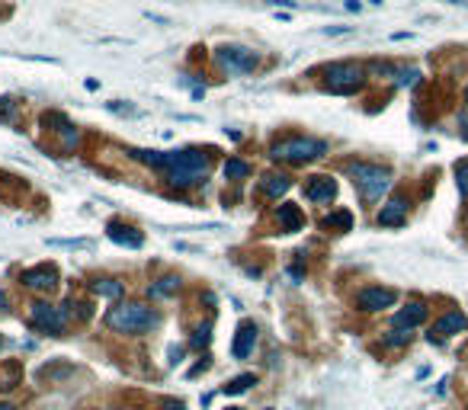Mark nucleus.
<instances>
[{
  "label": "nucleus",
  "mask_w": 468,
  "mask_h": 410,
  "mask_svg": "<svg viewBox=\"0 0 468 410\" xmlns=\"http://www.w3.org/2000/svg\"><path fill=\"white\" fill-rule=\"evenodd\" d=\"M135 160L148 164L154 170H164L167 183L177 186V190H186V186H196L209 176L212 160L202 151H129Z\"/></svg>",
  "instance_id": "nucleus-1"
},
{
  "label": "nucleus",
  "mask_w": 468,
  "mask_h": 410,
  "mask_svg": "<svg viewBox=\"0 0 468 410\" xmlns=\"http://www.w3.org/2000/svg\"><path fill=\"white\" fill-rule=\"evenodd\" d=\"M160 324V318L142 302H122L106 314V327L116 334H148Z\"/></svg>",
  "instance_id": "nucleus-2"
},
{
  "label": "nucleus",
  "mask_w": 468,
  "mask_h": 410,
  "mask_svg": "<svg viewBox=\"0 0 468 410\" xmlns=\"http://www.w3.org/2000/svg\"><path fill=\"white\" fill-rule=\"evenodd\" d=\"M347 174L353 176V183L359 186L366 202H376L392 186V170L378 167V164H347Z\"/></svg>",
  "instance_id": "nucleus-3"
},
{
  "label": "nucleus",
  "mask_w": 468,
  "mask_h": 410,
  "mask_svg": "<svg viewBox=\"0 0 468 410\" xmlns=\"http://www.w3.org/2000/svg\"><path fill=\"white\" fill-rule=\"evenodd\" d=\"M273 157L276 160H289V164H305V160L324 157L327 154V141H317V138H282L273 145Z\"/></svg>",
  "instance_id": "nucleus-4"
},
{
  "label": "nucleus",
  "mask_w": 468,
  "mask_h": 410,
  "mask_svg": "<svg viewBox=\"0 0 468 410\" xmlns=\"http://www.w3.org/2000/svg\"><path fill=\"white\" fill-rule=\"evenodd\" d=\"M324 77L331 93H356L366 80V68L353 64V61H337V64H327Z\"/></svg>",
  "instance_id": "nucleus-5"
},
{
  "label": "nucleus",
  "mask_w": 468,
  "mask_h": 410,
  "mask_svg": "<svg viewBox=\"0 0 468 410\" xmlns=\"http://www.w3.org/2000/svg\"><path fill=\"white\" fill-rule=\"evenodd\" d=\"M215 61H219V68L228 71V74H250L260 64V55L244 45H221L215 52Z\"/></svg>",
  "instance_id": "nucleus-6"
},
{
  "label": "nucleus",
  "mask_w": 468,
  "mask_h": 410,
  "mask_svg": "<svg viewBox=\"0 0 468 410\" xmlns=\"http://www.w3.org/2000/svg\"><path fill=\"white\" fill-rule=\"evenodd\" d=\"M29 320H32V327L46 330V334H55V337L64 334V311H61V308H55V304L36 302L29 308Z\"/></svg>",
  "instance_id": "nucleus-7"
},
{
  "label": "nucleus",
  "mask_w": 468,
  "mask_h": 410,
  "mask_svg": "<svg viewBox=\"0 0 468 410\" xmlns=\"http://www.w3.org/2000/svg\"><path fill=\"white\" fill-rule=\"evenodd\" d=\"M20 282H23L26 289H36V292H52L55 285H58V269L48 263L42 266H32V269H26L23 276H20Z\"/></svg>",
  "instance_id": "nucleus-8"
},
{
  "label": "nucleus",
  "mask_w": 468,
  "mask_h": 410,
  "mask_svg": "<svg viewBox=\"0 0 468 410\" xmlns=\"http://www.w3.org/2000/svg\"><path fill=\"white\" fill-rule=\"evenodd\" d=\"M398 302V292L394 289H363L356 295V304L363 311H382V308H392Z\"/></svg>",
  "instance_id": "nucleus-9"
},
{
  "label": "nucleus",
  "mask_w": 468,
  "mask_h": 410,
  "mask_svg": "<svg viewBox=\"0 0 468 410\" xmlns=\"http://www.w3.org/2000/svg\"><path fill=\"white\" fill-rule=\"evenodd\" d=\"M468 330V318L462 311H449L433 324L430 330V340H443V337H453V334H465Z\"/></svg>",
  "instance_id": "nucleus-10"
},
{
  "label": "nucleus",
  "mask_w": 468,
  "mask_h": 410,
  "mask_svg": "<svg viewBox=\"0 0 468 410\" xmlns=\"http://www.w3.org/2000/svg\"><path fill=\"white\" fill-rule=\"evenodd\" d=\"M106 234H109V241L122 243V247H129V250H138L144 243V234L135 228H129V225H122V221H109L106 225Z\"/></svg>",
  "instance_id": "nucleus-11"
},
{
  "label": "nucleus",
  "mask_w": 468,
  "mask_h": 410,
  "mask_svg": "<svg viewBox=\"0 0 468 410\" xmlns=\"http://www.w3.org/2000/svg\"><path fill=\"white\" fill-rule=\"evenodd\" d=\"M305 196H308L311 202H331V199L337 196V183H333L331 176H311L308 186H305Z\"/></svg>",
  "instance_id": "nucleus-12"
},
{
  "label": "nucleus",
  "mask_w": 468,
  "mask_h": 410,
  "mask_svg": "<svg viewBox=\"0 0 468 410\" xmlns=\"http://www.w3.org/2000/svg\"><path fill=\"white\" fill-rule=\"evenodd\" d=\"M254 346H257V327L254 324H241L238 327V337H234V359H247L250 353H254Z\"/></svg>",
  "instance_id": "nucleus-13"
},
{
  "label": "nucleus",
  "mask_w": 468,
  "mask_h": 410,
  "mask_svg": "<svg viewBox=\"0 0 468 410\" xmlns=\"http://www.w3.org/2000/svg\"><path fill=\"white\" fill-rule=\"evenodd\" d=\"M423 320H427V304L423 302H411L408 308H401V311L394 314V327H404V330L420 327Z\"/></svg>",
  "instance_id": "nucleus-14"
},
{
  "label": "nucleus",
  "mask_w": 468,
  "mask_h": 410,
  "mask_svg": "<svg viewBox=\"0 0 468 410\" xmlns=\"http://www.w3.org/2000/svg\"><path fill=\"white\" fill-rule=\"evenodd\" d=\"M289 186H292V176L289 174H266L263 180H260V192H263L266 199H280L282 192H289Z\"/></svg>",
  "instance_id": "nucleus-15"
},
{
  "label": "nucleus",
  "mask_w": 468,
  "mask_h": 410,
  "mask_svg": "<svg viewBox=\"0 0 468 410\" xmlns=\"http://www.w3.org/2000/svg\"><path fill=\"white\" fill-rule=\"evenodd\" d=\"M408 215V199L394 196L388 205H382V212H378V225H401Z\"/></svg>",
  "instance_id": "nucleus-16"
},
{
  "label": "nucleus",
  "mask_w": 468,
  "mask_h": 410,
  "mask_svg": "<svg viewBox=\"0 0 468 410\" xmlns=\"http://www.w3.org/2000/svg\"><path fill=\"white\" fill-rule=\"evenodd\" d=\"M276 221H280V228L282 231H302L305 218L302 212H298V205H280V212H276Z\"/></svg>",
  "instance_id": "nucleus-17"
},
{
  "label": "nucleus",
  "mask_w": 468,
  "mask_h": 410,
  "mask_svg": "<svg viewBox=\"0 0 468 410\" xmlns=\"http://www.w3.org/2000/svg\"><path fill=\"white\" fill-rule=\"evenodd\" d=\"M250 385H257V375L254 372H244V375H238V379H231L225 385V395H244Z\"/></svg>",
  "instance_id": "nucleus-18"
},
{
  "label": "nucleus",
  "mask_w": 468,
  "mask_h": 410,
  "mask_svg": "<svg viewBox=\"0 0 468 410\" xmlns=\"http://www.w3.org/2000/svg\"><path fill=\"white\" fill-rule=\"evenodd\" d=\"M324 228L350 231V228H353V215H350L347 208H340V212H333V215H327V218H324Z\"/></svg>",
  "instance_id": "nucleus-19"
},
{
  "label": "nucleus",
  "mask_w": 468,
  "mask_h": 410,
  "mask_svg": "<svg viewBox=\"0 0 468 410\" xmlns=\"http://www.w3.org/2000/svg\"><path fill=\"white\" fill-rule=\"evenodd\" d=\"M93 292H97V295H103V298H119L122 295V282H116V279H97V282H93Z\"/></svg>",
  "instance_id": "nucleus-20"
},
{
  "label": "nucleus",
  "mask_w": 468,
  "mask_h": 410,
  "mask_svg": "<svg viewBox=\"0 0 468 410\" xmlns=\"http://www.w3.org/2000/svg\"><path fill=\"white\" fill-rule=\"evenodd\" d=\"M225 176L228 180H244V176H250V164H244V160H228L225 164Z\"/></svg>",
  "instance_id": "nucleus-21"
},
{
  "label": "nucleus",
  "mask_w": 468,
  "mask_h": 410,
  "mask_svg": "<svg viewBox=\"0 0 468 410\" xmlns=\"http://www.w3.org/2000/svg\"><path fill=\"white\" fill-rule=\"evenodd\" d=\"M177 285H180V279H177V276H164V279H158V285H151V298L170 295V292H177Z\"/></svg>",
  "instance_id": "nucleus-22"
},
{
  "label": "nucleus",
  "mask_w": 468,
  "mask_h": 410,
  "mask_svg": "<svg viewBox=\"0 0 468 410\" xmlns=\"http://www.w3.org/2000/svg\"><path fill=\"white\" fill-rule=\"evenodd\" d=\"M455 183H459V192L468 199V157L455 164Z\"/></svg>",
  "instance_id": "nucleus-23"
},
{
  "label": "nucleus",
  "mask_w": 468,
  "mask_h": 410,
  "mask_svg": "<svg viewBox=\"0 0 468 410\" xmlns=\"http://www.w3.org/2000/svg\"><path fill=\"white\" fill-rule=\"evenodd\" d=\"M404 343H411V330H404V327H398L392 337H385V346H404Z\"/></svg>",
  "instance_id": "nucleus-24"
},
{
  "label": "nucleus",
  "mask_w": 468,
  "mask_h": 410,
  "mask_svg": "<svg viewBox=\"0 0 468 410\" xmlns=\"http://www.w3.org/2000/svg\"><path fill=\"white\" fill-rule=\"evenodd\" d=\"M46 125H55V132H64V129H71L68 115H61V113H48V115H46Z\"/></svg>",
  "instance_id": "nucleus-25"
},
{
  "label": "nucleus",
  "mask_w": 468,
  "mask_h": 410,
  "mask_svg": "<svg viewBox=\"0 0 468 410\" xmlns=\"http://www.w3.org/2000/svg\"><path fill=\"white\" fill-rule=\"evenodd\" d=\"M52 247H77V250H90L93 241H48Z\"/></svg>",
  "instance_id": "nucleus-26"
},
{
  "label": "nucleus",
  "mask_w": 468,
  "mask_h": 410,
  "mask_svg": "<svg viewBox=\"0 0 468 410\" xmlns=\"http://www.w3.org/2000/svg\"><path fill=\"white\" fill-rule=\"evenodd\" d=\"M10 115H13V99L4 97V99H0V122H7Z\"/></svg>",
  "instance_id": "nucleus-27"
},
{
  "label": "nucleus",
  "mask_w": 468,
  "mask_h": 410,
  "mask_svg": "<svg viewBox=\"0 0 468 410\" xmlns=\"http://www.w3.org/2000/svg\"><path fill=\"white\" fill-rule=\"evenodd\" d=\"M417 77H420V71H414V68H411V71H401V80H398V84H401V87H411V84H417Z\"/></svg>",
  "instance_id": "nucleus-28"
},
{
  "label": "nucleus",
  "mask_w": 468,
  "mask_h": 410,
  "mask_svg": "<svg viewBox=\"0 0 468 410\" xmlns=\"http://www.w3.org/2000/svg\"><path fill=\"white\" fill-rule=\"evenodd\" d=\"M205 343H209V324L202 330H196V337H193V346H205Z\"/></svg>",
  "instance_id": "nucleus-29"
},
{
  "label": "nucleus",
  "mask_w": 468,
  "mask_h": 410,
  "mask_svg": "<svg viewBox=\"0 0 468 410\" xmlns=\"http://www.w3.org/2000/svg\"><path fill=\"white\" fill-rule=\"evenodd\" d=\"M327 32V36H340V32H350L347 29V26H331V29H324Z\"/></svg>",
  "instance_id": "nucleus-30"
},
{
  "label": "nucleus",
  "mask_w": 468,
  "mask_h": 410,
  "mask_svg": "<svg viewBox=\"0 0 468 410\" xmlns=\"http://www.w3.org/2000/svg\"><path fill=\"white\" fill-rule=\"evenodd\" d=\"M160 410H183V404H180V401H167Z\"/></svg>",
  "instance_id": "nucleus-31"
},
{
  "label": "nucleus",
  "mask_w": 468,
  "mask_h": 410,
  "mask_svg": "<svg viewBox=\"0 0 468 410\" xmlns=\"http://www.w3.org/2000/svg\"><path fill=\"white\" fill-rule=\"evenodd\" d=\"M462 129H465V132H462V135H465V138H468V113H465V115H462Z\"/></svg>",
  "instance_id": "nucleus-32"
},
{
  "label": "nucleus",
  "mask_w": 468,
  "mask_h": 410,
  "mask_svg": "<svg viewBox=\"0 0 468 410\" xmlns=\"http://www.w3.org/2000/svg\"><path fill=\"white\" fill-rule=\"evenodd\" d=\"M0 308H7V295L4 292H0Z\"/></svg>",
  "instance_id": "nucleus-33"
},
{
  "label": "nucleus",
  "mask_w": 468,
  "mask_h": 410,
  "mask_svg": "<svg viewBox=\"0 0 468 410\" xmlns=\"http://www.w3.org/2000/svg\"><path fill=\"white\" fill-rule=\"evenodd\" d=\"M0 410H13V407H10V404H0Z\"/></svg>",
  "instance_id": "nucleus-34"
},
{
  "label": "nucleus",
  "mask_w": 468,
  "mask_h": 410,
  "mask_svg": "<svg viewBox=\"0 0 468 410\" xmlns=\"http://www.w3.org/2000/svg\"><path fill=\"white\" fill-rule=\"evenodd\" d=\"M228 410H241V407H228Z\"/></svg>",
  "instance_id": "nucleus-35"
},
{
  "label": "nucleus",
  "mask_w": 468,
  "mask_h": 410,
  "mask_svg": "<svg viewBox=\"0 0 468 410\" xmlns=\"http://www.w3.org/2000/svg\"><path fill=\"white\" fill-rule=\"evenodd\" d=\"M465 103H468V90H465Z\"/></svg>",
  "instance_id": "nucleus-36"
},
{
  "label": "nucleus",
  "mask_w": 468,
  "mask_h": 410,
  "mask_svg": "<svg viewBox=\"0 0 468 410\" xmlns=\"http://www.w3.org/2000/svg\"><path fill=\"white\" fill-rule=\"evenodd\" d=\"M0 346H4V340H0Z\"/></svg>",
  "instance_id": "nucleus-37"
}]
</instances>
